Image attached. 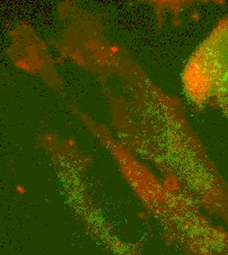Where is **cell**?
Masks as SVG:
<instances>
[{
  "instance_id": "6da1fadb",
  "label": "cell",
  "mask_w": 228,
  "mask_h": 255,
  "mask_svg": "<svg viewBox=\"0 0 228 255\" xmlns=\"http://www.w3.org/2000/svg\"><path fill=\"white\" fill-rule=\"evenodd\" d=\"M228 77V18L200 46L184 76L185 88L197 101L207 100Z\"/></svg>"
},
{
  "instance_id": "7a4b0ae2",
  "label": "cell",
  "mask_w": 228,
  "mask_h": 255,
  "mask_svg": "<svg viewBox=\"0 0 228 255\" xmlns=\"http://www.w3.org/2000/svg\"><path fill=\"white\" fill-rule=\"evenodd\" d=\"M214 96L217 97L219 105L228 117V77L218 86Z\"/></svg>"
}]
</instances>
